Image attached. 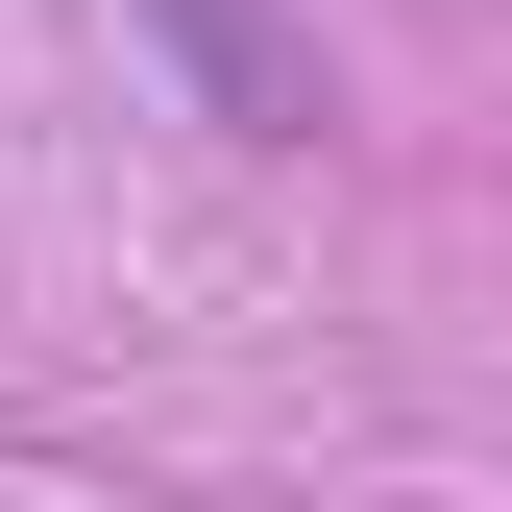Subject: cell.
I'll return each instance as SVG.
<instances>
[{
  "mask_svg": "<svg viewBox=\"0 0 512 512\" xmlns=\"http://www.w3.org/2000/svg\"><path fill=\"white\" fill-rule=\"evenodd\" d=\"M147 49L196 74L220 147H317V122H342V74H317V25H293V0H147Z\"/></svg>",
  "mask_w": 512,
  "mask_h": 512,
  "instance_id": "cell-1",
  "label": "cell"
}]
</instances>
